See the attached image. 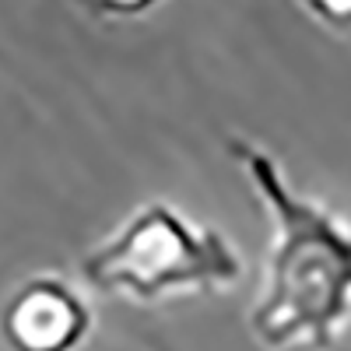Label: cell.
<instances>
[{"mask_svg":"<svg viewBox=\"0 0 351 351\" xmlns=\"http://www.w3.org/2000/svg\"><path fill=\"white\" fill-rule=\"evenodd\" d=\"M274 221L263 295L253 309V334L267 348L306 341L330 348L351 309V232L319 204L291 193L278 162L256 144H228Z\"/></svg>","mask_w":351,"mask_h":351,"instance_id":"cell-1","label":"cell"},{"mask_svg":"<svg viewBox=\"0 0 351 351\" xmlns=\"http://www.w3.org/2000/svg\"><path fill=\"white\" fill-rule=\"evenodd\" d=\"M239 271L236 250L215 228H197L158 200L134 211L81 260V278L92 288L130 295L137 302L232 285Z\"/></svg>","mask_w":351,"mask_h":351,"instance_id":"cell-2","label":"cell"},{"mask_svg":"<svg viewBox=\"0 0 351 351\" xmlns=\"http://www.w3.org/2000/svg\"><path fill=\"white\" fill-rule=\"evenodd\" d=\"M88 327V306L60 278L25 281L0 313V330L14 351H74Z\"/></svg>","mask_w":351,"mask_h":351,"instance_id":"cell-3","label":"cell"}]
</instances>
